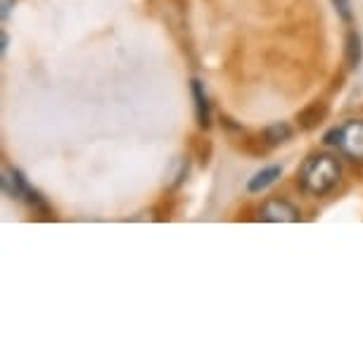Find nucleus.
Wrapping results in <instances>:
<instances>
[{
    "mask_svg": "<svg viewBox=\"0 0 363 363\" xmlns=\"http://www.w3.org/2000/svg\"><path fill=\"white\" fill-rule=\"evenodd\" d=\"M299 188L311 197H325L337 188L342 178V164L330 152L309 155L299 169Z\"/></svg>",
    "mask_w": 363,
    "mask_h": 363,
    "instance_id": "1",
    "label": "nucleus"
},
{
    "mask_svg": "<svg viewBox=\"0 0 363 363\" xmlns=\"http://www.w3.org/2000/svg\"><path fill=\"white\" fill-rule=\"evenodd\" d=\"M325 145L337 147L349 162L363 164V119H349L325 133Z\"/></svg>",
    "mask_w": 363,
    "mask_h": 363,
    "instance_id": "2",
    "label": "nucleus"
},
{
    "mask_svg": "<svg viewBox=\"0 0 363 363\" xmlns=\"http://www.w3.org/2000/svg\"><path fill=\"white\" fill-rule=\"evenodd\" d=\"M259 221L266 223H297L301 214L292 202L283 200V197H271L259 207Z\"/></svg>",
    "mask_w": 363,
    "mask_h": 363,
    "instance_id": "3",
    "label": "nucleus"
},
{
    "mask_svg": "<svg viewBox=\"0 0 363 363\" xmlns=\"http://www.w3.org/2000/svg\"><path fill=\"white\" fill-rule=\"evenodd\" d=\"M0 183H3V193L12 197V200H24L26 190H29V183H26V178L22 176V171L12 169V167H3Z\"/></svg>",
    "mask_w": 363,
    "mask_h": 363,
    "instance_id": "4",
    "label": "nucleus"
},
{
    "mask_svg": "<svg viewBox=\"0 0 363 363\" xmlns=\"http://www.w3.org/2000/svg\"><path fill=\"white\" fill-rule=\"evenodd\" d=\"M190 91H193V100H195L197 124H200V128H209L211 126V105H209L207 91H204V84L200 79H193L190 81Z\"/></svg>",
    "mask_w": 363,
    "mask_h": 363,
    "instance_id": "5",
    "label": "nucleus"
},
{
    "mask_svg": "<svg viewBox=\"0 0 363 363\" xmlns=\"http://www.w3.org/2000/svg\"><path fill=\"white\" fill-rule=\"evenodd\" d=\"M280 176H283V167H278V164H273V167H266L262 171H257V174L250 178V181H247V190H250V193H262V190L271 188Z\"/></svg>",
    "mask_w": 363,
    "mask_h": 363,
    "instance_id": "6",
    "label": "nucleus"
},
{
    "mask_svg": "<svg viewBox=\"0 0 363 363\" xmlns=\"http://www.w3.org/2000/svg\"><path fill=\"white\" fill-rule=\"evenodd\" d=\"M294 135V128L287 124V121H278V124H271L264 128L262 138L269 147H278L283 145V143H287Z\"/></svg>",
    "mask_w": 363,
    "mask_h": 363,
    "instance_id": "7",
    "label": "nucleus"
},
{
    "mask_svg": "<svg viewBox=\"0 0 363 363\" xmlns=\"http://www.w3.org/2000/svg\"><path fill=\"white\" fill-rule=\"evenodd\" d=\"M325 114H328V107L323 102H313V105H309L299 114V126L306 128V131H311V128H316L320 121L325 119Z\"/></svg>",
    "mask_w": 363,
    "mask_h": 363,
    "instance_id": "8",
    "label": "nucleus"
},
{
    "mask_svg": "<svg viewBox=\"0 0 363 363\" xmlns=\"http://www.w3.org/2000/svg\"><path fill=\"white\" fill-rule=\"evenodd\" d=\"M363 60V40L359 31L347 33V62L349 67H359Z\"/></svg>",
    "mask_w": 363,
    "mask_h": 363,
    "instance_id": "9",
    "label": "nucleus"
},
{
    "mask_svg": "<svg viewBox=\"0 0 363 363\" xmlns=\"http://www.w3.org/2000/svg\"><path fill=\"white\" fill-rule=\"evenodd\" d=\"M335 8H337V12L342 15V19L345 22H352V10H349V0H333Z\"/></svg>",
    "mask_w": 363,
    "mask_h": 363,
    "instance_id": "10",
    "label": "nucleus"
},
{
    "mask_svg": "<svg viewBox=\"0 0 363 363\" xmlns=\"http://www.w3.org/2000/svg\"><path fill=\"white\" fill-rule=\"evenodd\" d=\"M0 5H3V10H0V19H3V22H8L12 8H15V0H0Z\"/></svg>",
    "mask_w": 363,
    "mask_h": 363,
    "instance_id": "11",
    "label": "nucleus"
},
{
    "mask_svg": "<svg viewBox=\"0 0 363 363\" xmlns=\"http://www.w3.org/2000/svg\"><path fill=\"white\" fill-rule=\"evenodd\" d=\"M8 43H10L8 33H0V52L3 55H5V50H8Z\"/></svg>",
    "mask_w": 363,
    "mask_h": 363,
    "instance_id": "12",
    "label": "nucleus"
}]
</instances>
